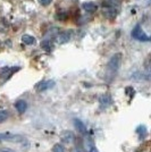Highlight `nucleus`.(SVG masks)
<instances>
[{"label": "nucleus", "mask_w": 151, "mask_h": 152, "mask_svg": "<svg viewBox=\"0 0 151 152\" xmlns=\"http://www.w3.org/2000/svg\"><path fill=\"white\" fill-rule=\"evenodd\" d=\"M41 48L44 49L45 51H50L52 50V43H51V41L49 40H44L41 42Z\"/></svg>", "instance_id": "13"}, {"label": "nucleus", "mask_w": 151, "mask_h": 152, "mask_svg": "<svg viewBox=\"0 0 151 152\" xmlns=\"http://www.w3.org/2000/svg\"><path fill=\"white\" fill-rule=\"evenodd\" d=\"M70 35H72V32H69V31L62 32V33H59L58 37H57V42H58L59 45L67 43L69 40H70Z\"/></svg>", "instance_id": "6"}, {"label": "nucleus", "mask_w": 151, "mask_h": 152, "mask_svg": "<svg viewBox=\"0 0 151 152\" xmlns=\"http://www.w3.org/2000/svg\"><path fill=\"white\" fill-rule=\"evenodd\" d=\"M120 60H122V55L120 53H116L109 60V63H108V69L110 70L113 74H115L118 70V68H119Z\"/></svg>", "instance_id": "2"}, {"label": "nucleus", "mask_w": 151, "mask_h": 152, "mask_svg": "<svg viewBox=\"0 0 151 152\" xmlns=\"http://www.w3.org/2000/svg\"><path fill=\"white\" fill-rule=\"evenodd\" d=\"M74 124H75V127L76 129L80 132L81 134H86V126L84 125V123L82 121H80V119H75L74 121Z\"/></svg>", "instance_id": "11"}, {"label": "nucleus", "mask_w": 151, "mask_h": 152, "mask_svg": "<svg viewBox=\"0 0 151 152\" xmlns=\"http://www.w3.org/2000/svg\"><path fill=\"white\" fill-rule=\"evenodd\" d=\"M51 2H52V0H40V4L42 6H49Z\"/></svg>", "instance_id": "18"}, {"label": "nucleus", "mask_w": 151, "mask_h": 152, "mask_svg": "<svg viewBox=\"0 0 151 152\" xmlns=\"http://www.w3.org/2000/svg\"><path fill=\"white\" fill-rule=\"evenodd\" d=\"M54 85H55L54 81H42V82L37 84L35 89H37L38 92H43V91H47V90L54 88Z\"/></svg>", "instance_id": "4"}, {"label": "nucleus", "mask_w": 151, "mask_h": 152, "mask_svg": "<svg viewBox=\"0 0 151 152\" xmlns=\"http://www.w3.org/2000/svg\"><path fill=\"white\" fill-rule=\"evenodd\" d=\"M0 141H9V142H24L25 137L23 135L19 134H13V133H0Z\"/></svg>", "instance_id": "1"}, {"label": "nucleus", "mask_w": 151, "mask_h": 152, "mask_svg": "<svg viewBox=\"0 0 151 152\" xmlns=\"http://www.w3.org/2000/svg\"><path fill=\"white\" fill-rule=\"evenodd\" d=\"M99 102H100V107L102 109H106L113 103V100H111V96L109 94H102L99 99Z\"/></svg>", "instance_id": "7"}, {"label": "nucleus", "mask_w": 151, "mask_h": 152, "mask_svg": "<svg viewBox=\"0 0 151 152\" xmlns=\"http://www.w3.org/2000/svg\"><path fill=\"white\" fill-rule=\"evenodd\" d=\"M22 41L25 43V45H34L35 43V38L34 37H32L30 34H24L23 37H22Z\"/></svg>", "instance_id": "12"}, {"label": "nucleus", "mask_w": 151, "mask_h": 152, "mask_svg": "<svg viewBox=\"0 0 151 152\" xmlns=\"http://www.w3.org/2000/svg\"><path fill=\"white\" fill-rule=\"evenodd\" d=\"M103 14H105L107 17H109V18H113V17L116 16V10H115L114 8H106Z\"/></svg>", "instance_id": "14"}, {"label": "nucleus", "mask_w": 151, "mask_h": 152, "mask_svg": "<svg viewBox=\"0 0 151 152\" xmlns=\"http://www.w3.org/2000/svg\"><path fill=\"white\" fill-rule=\"evenodd\" d=\"M82 8L86 13H95V10L98 9V6L95 5V2H84L82 5Z\"/></svg>", "instance_id": "9"}, {"label": "nucleus", "mask_w": 151, "mask_h": 152, "mask_svg": "<svg viewBox=\"0 0 151 152\" xmlns=\"http://www.w3.org/2000/svg\"><path fill=\"white\" fill-rule=\"evenodd\" d=\"M132 37L136 39L139 41H150V37L148 34H145L144 31L142 30V27L140 25H136L132 31Z\"/></svg>", "instance_id": "3"}, {"label": "nucleus", "mask_w": 151, "mask_h": 152, "mask_svg": "<svg viewBox=\"0 0 151 152\" xmlns=\"http://www.w3.org/2000/svg\"><path fill=\"white\" fill-rule=\"evenodd\" d=\"M60 139L63 142L65 143H73L74 142V134L72 133V132H69V131H64L60 133Z\"/></svg>", "instance_id": "8"}, {"label": "nucleus", "mask_w": 151, "mask_h": 152, "mask_svg": "<svg viewBox=\"0 0 151 152\" xmlns=\"http://www.w3.org/2000/svg\"><path fill=\"white\" fill-rule=\"evenodd\" d=\"M15 108H16V110L18 113L23 114V113H25L26 109H27V103L24 100H18V101H16V103H15Z\"/></svg>", "instance_id": "10"}, {"label": "nucleus", "mask_w": 151, "mask_h": 152, "mask_svg": "<svg viewBox=\"0 0 151 152\" xmlns=\"http://www.w3.org/2000/svg\"><path fill=\"white\" fill-rule=\"evenodd\" d=\"M9 117V113L7 110H0V123H4Z\"/></svg>", "instance_id": "16"}, {"label": "nucleus", "mask_w": 151, "mask_h": 152, "mask_svg": "<svg viewBox=\"0 0 151 152\" xmlns=\"http://www.w3.org/2000/svg\"><path fill=\"white\" fill-rule=\"evenodd\" d=\"M52 152H65V146L60 143H56L52 146Z\"/></svg>", "instance_id": "15"}, {"label": "nucleus", "mask_w": 151, "mask_h": 152, "mask_svg": "<svg viewBox=\"0 0 151 152\" xmlns=\"http://www.w3.org/2000/svg\"><path fill=\"white\" fill-rule=\"evenodd\" d=\"M0 152H15V151L8 149V148H0Z\"/></svg>", "instance_id": "19"}, {"label": "nucleus", "mask_w": 151, "mask_h": 152, "mask_svg": "<svg viewBox=\"0 0 151 152\" xmlns=\"http://www.w3.org/2000/svg\"><path fill=\"white\" fill-rule=\"evenodd\" d=\"M86 151L88 152H99L98 151V149H97V146H95L92 142H88V143H86Z\"/></svg>", "instance_id": "17"}, {"label": "nucleus", "mask_w": 151, "mask_h": 152, "mask_svg": "<svg viewBox=\"0 0 151 152\" xmlns=\"http://www.w3.org/2000/svg\"><path fill=\"white\" fill-rule=\"evenodd\" d=\"M17 70H19V67H2V68H0V77L8 78Z\"/></svg>", "instance_id": "5"}]
</instances>
